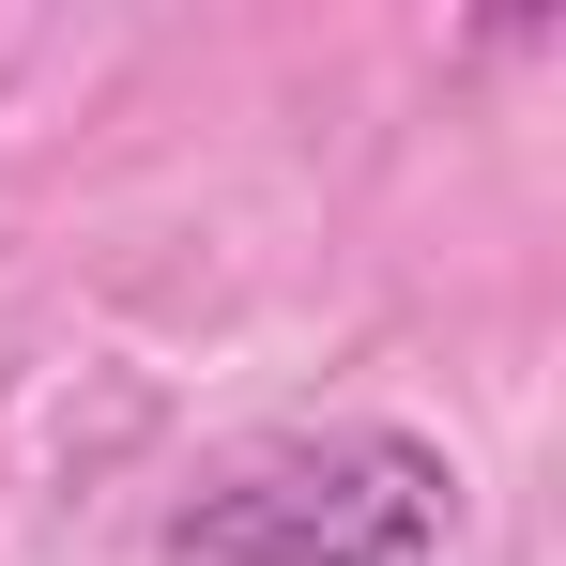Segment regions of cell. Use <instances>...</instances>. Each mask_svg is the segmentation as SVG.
<instances>
[{
    "label": "cell",
    "instance_id": "cell-1",
    "mask_svg": "<svg viewBox=\"0 0 566 566\" xmlns=\"http://www.w3.org/2000/svg\"><path fill=\"white\" fill-rule=\"evenodd\" d=\"M460 474L429 429H291L169 521V566H429Z\"/></svg>",
    "mask_w": 566,
    "mask_h": 566
}]
</instances>
